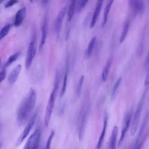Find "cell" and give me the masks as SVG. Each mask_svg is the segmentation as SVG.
<instances>
[{"mask_svg":"<svg viewBox=\"0 0 149 149\" xmlns=\"http://www.w3.org/2000/svg\"><path fill=\"white\" fill-rule=\"evenodd\" d=\"M20 54V52H16L14 54H12L7 59L4 67L5 68H7L8 66H9L12 63H13L17 59V58L19 56Z\"/></svg>","mask_w":149,"mask_h":149,"instance_id":"23","label":"cell"},{"mask_svg":"<svg viewBox=\"0 0 149 149\" xmlns=\"http://www.w3.org/2000/svg\"><path fill=\"white\" fill-rule=\"evenodd\" d=\"M37 113L36 112L30 118V119H29V122H27L24 129L23 130V131L22 132L20 137L18 139V140H17V145L20 144L23 141V140L27 137L29 134L30 133V131L31 130V129H32V128H33V126L35 123V122H36V118H37Z\"/></svg>","mask_w":149,"mask_h":149,"instance_id":"8","label":"cell"},{"mask_svg":"<svg viewBox=\"0 0 149 149\" xmlns=\"http://www.w3.org/2000/svg\"><path fill=\"white\" fill-rule=\"evenodd\" d=\"M47 33H48V19H47V16L45 15V16L43 19L42 26H41V38L40 45H39L40 51L44 45L45 44L47 37Z\"/></svg>","mask_w":149,"mask_h":149,"instance_id":"12","label":"cell"},{"mask_svg":"<svg viewBox=\"0 0 149 149\" xmlns=\"http://www.w3.org/2000/svg\"><path fill=\"white\" fill-rule=\"evenodd\" d=\"M67 80H68V69H66L65 73V75H64V77H63V83H62V86L60 91V97H62L65 92H66V86H67Z\"/></svg>","mask_w":149,"mask_h":149,"instance_id":"24","label":"cell"},{"mask_svg":"<svg viewBox=\"0 0 149 149\" xmlns=\"http://www.w3.org/2000/svg\"><path fill=\"white\" fill-rule=\"evenodd\" d=\"M129 3L130 8L134 15L141 13L144 10L145 5L141 1L130 0L129 1Z\"/></svg>","mask_w":149,"mask_h":149,"instance_id":"10","label":"cell"},{"mask_svg":"<svg viewBox=\"0 0 149 149\" xmlns=\"http://www.w3.org/2000/svg\"><path fill=\"white\" fill-rule=\"evenodd\" d=\"M121 81H122V77H120L115 82V84H114V86L112 88V93H111V100H113L115 96H116V93H117V91H118V89L121 83Z\"/></svg>","mask_w":149,"mask_h":149,"instance_id":"25","label":"cell"},{"mask_svg":"<svg viewBox=\"0 0 149 149\" xmlns=\"http://www.w3.org/2000/svg\"><path fill=\"white\" fill-rule=\"evenodd\" d=\"M84 80V75H81L79 79V80L78 81V83L77 84L76 88V94L77 97H79L81 94Z\"/></svg>","mask_w":149,"mask_h":149,"instance_id":"26","label":"cell"},{"mask_svg":"<svg viewBox=\"0 0 149 149\" xmlns=\"http://www.w3.org/2000/svg\"><path fill=\"white\" fill-rule=\"evenodd\" d=\"M59 73L57 72L55 75V79L54 81V88L50 94L47 106L45 110V113L44 116V124L46 127H47L49 123L50 119L51 118V115L54 108L56 97L58 93V90L59 88Z\"/></svg>","mask_w":149,"mask_h":149,"instance_id":"2","label":"cell"},{"mask_svg":"<svg viewBox=\"0 0 149 149\" xmlns=\"http://www.w3.org/2000/svg\"><path fill=\"white\" fill-rule=\"evenodd\" d=\"M1 147H2V143L0 142V149L1 148Z\"/></svg>","mask_w":149,"mask_h":149,"instance_id":"35","label":"cell"},{"mask_svg":"<svg viewBox=\"0 0 149 149\" xmlns=\"http://www.w3.org/2000/svg\"><path fill=\"white\" fill-rule=\"evenodd\" d=\"M18 2L16 0H11V1H8L5 4V8H9L10 6H12L13 5H15L16 3H17Z\"/></svg>","mask_w":149,"mask_h":149,"instance_id":"31","label":"cell"},{"mask_svg":"<svg viewBox=\"0 0 149 149\" xmlns=\"http://www.w3.org/2000/svg\"><path fill=\"white\" fill-rule=\"evenodd\" d=\"M66 7L65 6L61 9V10L59 11L56 18L55 24H54V30L57 36H59L60 33L62 24L66 14Z\"/></svg>","mask_w":149,"mask_h":149,"instance_id":"11","label":"cell"},{"mask_svg":"<svg viewBox=\"0 0 149 149\" xmlns=\"http://www.w3.org/2000/svg\"><path fill=\"white\" fill-rule=\"evenodd\" d=\"M129 27H130V20L129 19H127L124 23V25L123 26V28L121 31V34H120V40H119L120 43H122L125 41L126 37L127 34Z\"/></svg>","mask_w":149,"mask_h":149,"instance_id":"20","label":"cell"},{"mask_svg":"<svg viewBox=\"0 0 149 149\" xmlns=\"http://www.w3.org/2000/svg\"><path fill=\"white\" fill-rule=\"evenodd\" d=\"M144 67L146 68H147L149 67V48L148 50L147 55L146 58V60H145V62H144Z\"/></svg>","mask_w":149,"mask_h":149,"instance_id":"33","label":"cell"},{"mask_svg":"<svg viewBox=\"0 0 149 149\" xmlns=\"http://www.w3.org/2000/svg\"><path fill=\"white\" fill-rule=\"evenodd\" d=\"M6 72L5 69H3L0 71V83L5 79Z\"/></svg>","mask_w":149,"mask_h":149,"instance_id":"32","label":"cell"},{"mask_svg":"<svg viewBox=\"0 0 149 149\" xmlns=\"http://www.w3.org/2000/svg\"><path fill=\"white\" fill-rule=\"evenodd\" d=\"M113 2V1H112V0L107 1L106 2V5H105L104 10V13H103V19H102V27H104L107 23L108 16V15H109V11H110V9L111 8Z\"/></svg>","mask_w":149,"mask_h":149,"instance_id":"18","label":"cell"},{"mask_svg":"<svg viewBox=\"0 0 149 149\" xmlns=\"http://www.w3.org/2000/svg\"><path fill=\"white\" fill-rule=\"evenodd\" d=\"M118 133V129L117 126H114L110 137L109 141L108 149H116V143H117V137Z\"/></svg>","mask_w":149,"mask_h":149,"instance_id":"17","label":"cell"},{"mask_svg":"<svg viewBox=\"0 0 149 149\" xmlns=\"http://www.w3.org/2000/svg\"><path fill=\"white\" fill-rule=\"evenodd\" d=\"M54 134H55V132L54 130L51 131L49 137H48V139L47 140V143H46V145H45V147L44 148V149H50V147H51V143H52V139L54 136Z\"/></svg>","mask_w":149,"mask_h":149,"instance_id":"29","label":"cell"},{"mask_svg":"<svg viewBox=\"0 0 149 149\" xmlns=\"http://www.w3.org/2000/svg\"><path fill=\"white\" fill-rule=\"evenodd\" d=\"M145 97H146V91H144L143 94L142 95L141 99L139 102V104L137 107V108H136V111L133 115V120H132V125H131V129H130V133H131V135H132V136L134 135L136 133L137 130V127H138L140 119L141 111H142L143 105H144Z\"/></svg>","mask_w":149,"mask_h":149,"instance_id":"4","label":"cell"},{"mask_svg":"<svg viewBox=\"0 0 149 149\" xmlns=\"http://www.w3.org/2000/svg\"><path fill=\"white\" fill-rule=\"evenodd\" d=\"M26 14V8L25 7H23L21 9H20L17 13H16L15 20H14V26L16 27H17L20 26L22 22H23L25 16Z\"/></svg>","mask_w":149,"mask_h":149,"instance_id":"14","label":"cell"},{"mask_svg":"<svg viewBox=\"0 0 149 149\" xmlns=\"http://www.w3.org/2000/svg\"><path fill=\"white\" fill-rule=\"evenodd\" d=\"M89 111V106L87 103H84L82 105L78 118V137L79 141H81L83 140V139L85 133L86 126L87 123V120L88 118Z\"/></svg>","mask_w":149,"mask_h":149,"instance_id":"3","label":"cell"},{"mask_svg":"<svg viewBox=\"0 0 149 149\" xmlns=\"http://www.w3.org/2000/svg\"><path fill=\"white\" fill-rule=\"evenodd\" d=\"M40 138L41 130L39 127H37L28 139L23 149H37Z\"/></svg>","mask_w":149,"mask_h":149,"instance_id":"5","label":"cell"},{"mask_svg":"<svg viewBox=\"0 0 149 149\" xmlns=\"http://www.w3.org/2000/svg\"><path fill=\"white\" fill-rule=\"evenodd\" d=\"M10 29V24H7L4 26L0 30V40L3 39L9 33Z\"/></svg>","mask_w":149,"mask_h":149,"instance_id":"28","label":"cell"},{"mask_svg":"<svg viewBox=\"0 0 149 149\" xmlns=\"http://www.w3.org/2000/svg\"><path fill=\"white\" fill-rule=\"evenodd\" d=\"M36 100V92L31 88L23 98L17 108L16 119L19 125L22 126L27 121L35 107Z\"/></svg>","mask_w":149,"mask_h":149,"instance_id":"1","label":"cell"},{"mask_svg":"<svg viewBox=\"0 0 149 149\" xmlns=\"http://www.w3.org/2000/svg\"><path fill=\"white\" fill-rule=\"evenodd\" d=\"M132 118V115L131 112L127 113L124 118L123 125L122 127V130H121V133H120V139H119V143H118L119 146H120L122 144V143H123V141L124 140L126 133L130 126Z\"/></svg>","mask_w":149,"mask_h":149,"instance_id":"9","label":"cell"},{"mask_svg":"<svg viewBox=\"0 0 149 149\" xmlns=\"http://www.w3.org/2000/svg\"><path fill=\"white\" fill-rule=\"evenodd\" d=\"M88 2L87 0H79V1H76V10L77 11V13L80 12L84 8V6L87 5Z\"/></svg>","mask_w":149,"mask_h":149,"instance_id":"27","label":"cell"},{"mask_svg":"<svg viewBox=\"0 0 149 149\" xmlns=\"http://www.w3.org/2000/svg\"><path fill=\"white\" fill-rule=\"evenodd\" d=\"M21 70V65L20 64L16 65L10 72L8 76V82L10 85L15 84L16 81L19 73Z\"/></svg>","mask_w":149,"mask_h":149,"instance_id":"16","label":"cell"},{"mask_svg":"<svg viewBox=\"0 0 149 149\" xmlns=\"http://www.w3.org/2000/svg\"><path fill=\"white\" fill-rule=\"evenodd\" d=\"M91 13L89 12L85 16V17L84 19V20H83V23L84 27H86L88 24V23H89V22L90 21V19H91Z\"/></svg>","mask_w":149,"mask_h":149,"instance_id":"30","label":"cell"},{"mask_svg":"<svg viewBox=\"0 0 149 149\" xmlns=\"http://www.w3.org/2000/svg\"><path fill=\"white\" fill-rule=\"evenodd\" d=\"M107 123H108V116H107V115H105L104 116V118L102 129L101 133L100 135L97 144L94 149H101V147H102V146L103 144V141H104V139L105 133H106V130H107Z\"/></svg>","mask_w":149,"mask_h":149,"instance_id":"13","label":"cell"},{"mask_svg":"<svg viewBox=\"0 0 149 149\" xmlns=\"http://www.w3.org/2000/svg\"><path fill=\"white\" fill-rule=\"evenodd\" d=\"M37 52V45L36 42V38L34 37V38L31 41V42L29 44L27 51L26 53V59H25V67L26 69L28 70L33 61V59L35 57V55L36 54Z\"/></svg>","mask_w":149,"mask_h":149,"instance_id":"6","label":"cell"},{"mask_svg":"<svg viewBox=\"0 0 149 149\" xmlns=\"http://www.w3.org/2000/svg\"><path fill=\"white\" fill-rule=\"evenodd\" d=\"M148 84H149V70H148V71L147 72V76H146L145 80H144V85L145 86H147Z\"/></svg>","mask_w":149,"mask_h":149,"instance_id":"34","label":"cell"},{"mask_svg":"<svg viewBox=\"0 0 149 149\" xmlns=\"http://www.w3.org/2000/svg\"><path fill=\"white\" fill-rule=\"evenodd\" d=\"M149 120V110L147 111V112L146 113L145 116L143 118V120L142 121V123L141 124L139 133H138V135L137 136V138L135 140L134 144L133 146V148H136V149H140L141 147V145H142V141H143L141 140V138L143 137L144 132L146 128L148 122Z\"/></svg>","mask_w":149,"mask_h":149,"instance_id":"7","label":"cell"},{"mask_svg":"<svg viewBox=\"0 0 149 149\" xmlns=\"http://www.w3.org/2000/svg\"><path fill=\"white\" fill-rule=\"evenodd\" d=\"M112 57H111L107 60L104 67L102 73V80L104 82L106 81L107 79V77L108 76V73H109V70L112 64Z\"/></svg>","mask_w":149,"mask_h":149,"instance_id":"19","label":"cell"},{"mask_svg":"<svg viewBox=\"0 0 149 149\" xmlns=\"http://www.w3.org/2000/svg\"><path fill=\"white\" fill-rule=\"evenodd\" d=\"M76 1H72L69 5L68 9V22H70L74 16L76 11Z\"/></svg>","mask_w":149,"mask_h":149,"instance_id":"21","label":"cell"},{"mask_svg":"<svg viewBox=\"0 0 149 149\" xmlns=\"http://www.w3.org/2000/svg\"><path fill=\"white\" fill-rule=\"evenodd\" d=\"M96 40H97V37L95 36H94L91 39V40L90 41L89 44H88V47H87V49L86 50V56L87 58H88V57H90L91 56V54L93 52V49L94 48Z\"/></svg>","mask_w":149,"mask_h":149,"instance_id":"22","label":"cell"},{"mask_svg":"<svg viewBox=\"0 0 149 149\" xmlns=\"http://www.w3.org/2000/svg\"><path fill=\"white\" fill-rule=\"evenodd\" d=\"M102 3H103V1H100V0H99V1H98L97 2L96 6H95V10H94V11L93 12V16L91 17V22H90V27L91 28H93L95 26V23L97 22V20L98 19L99 14L100 13V11H101V8H102Z\"/></svg>","mask_w":149,"mask_h":149,"instance_id":"15","label":"cell"}]
</instances>
